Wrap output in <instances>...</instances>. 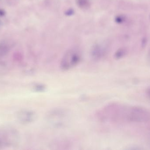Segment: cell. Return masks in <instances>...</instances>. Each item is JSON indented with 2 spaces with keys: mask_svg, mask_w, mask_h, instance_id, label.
<instances>
[{
  "mask_svg": "<svg viewBox=\"0 0 150 150\" xmlns=\"http://www.w3.org/2000/svg\"><path fill=\"white\" fill-rule=\"evenodd\" d=\"M127 119L133 122H147L150 120V112L143 107H133L127 110Z\"/></svg>",
  "mask_w": 150,
  "mask_h": 150,
  "instance_id": "1",
  "label": "cell"
},
{
  "mask_svg": "<svg viewBox=\"0 0 150 150\" xmlns=\"http://www.w3.org/2000/svg\"><path fill=\"white\" fill-rule=\"evenodd\" d=\"M81 58V54L78 50H70L65 54L61 60V69L65 71L72 69L78 64Z\"/></svg>",
  "mask_w": 150,
  "mask_h": 150,
  "instance_id": "2",
  "label": "cell"
},
{
  "mask_svg": "<svg viewBox=\"0 0 150 150\" xmlns=\"http://www.w3.org/2000/svg\"><path fill=\"white\" fill-rule=\"evenodd\" d=\"M17 119L22 124H27L33 121L35 119V114L31 111H23L17 113Z\"/></svg>",
  "mask_w": 150,
  "mask_h": 150,
  "instance_id": "3",
  "label": "cell"
},
{
  "mask_svg": "<svg viewBox=\"0 0 150 150\" xmlns=\"http://www.w3.org/2000/svg\"><path fill=\"white\" fill-rule=\"evenodd\" d=\"M78 4L80 8H86L89 7V2L88 0H78Z\"/></svg>",
  "mask_w": 150,
  "mask_h": 150,
  "instance_id": "4",
  "label": "cell"
},
{
  "mask_svg": "<svg viewBox=\"0 0 150 150\" xmlns=\"http://www.w3.org/2000/svg\"><path fill=\"white\" fill-rule=\"evenodd\" d=\"M125 53V51L124 49L121 48L118 50L115 54V57L117 58H120L124 56Z\"/></svg>",
  "mask_w": 150,
  "mask_h": 150,
  "instance_id": "5",
  "label": "cell"
},
{
  "mask_svg": "<svg viewBox=\"0 0 150 150\" xmlns=\"http://www.w3.org/2000/svg\"><path fill=\"white\" fill-rule=\"evenodd\" d=\"M125 20V18L124 17V16H116V18L115 19V21L118 24H122L123 23Z\"/></svg>",
  "mask_w": 150,
  "mask_h": 150,
  "instance_id": "6",
  "label": "cell"
},
{
  "mask_svg": "<svg viewBox=\"0 0 150 150\" xmlns=\"http://www.w3.org/2000/svg\"><path fill=\"white\" fill-rule=\"evenodd\" d=\"M74 11L73 9H69L65 12V15L67 16H71L74 14Z\"/></svg>",
  "mask_w": 150,
  "mask_h": 150,
  "instance_id": "7",
  "label": "cell"
},
{
  "mask_svg": "<svg viewBox=\"0 0 150 150\" xmlns=\"http://www.w3.org/2000/svg\"><path fill=\"white\" fill-rule=\"evenodd\" d=\"M146 93L148 97H149V98H150V88L147 89Z\"/></svg>",
  "mask_w": 150,
  "mask_h": 150,
  "instance_id": "8",
  "label": "cell"
},
{
  "mask_svg": "<svg viewBox=\"0 0 150 150\" xmlns=\"http://www.w3.org/2000/svg\"><path fill=\"white\" fill-rule=\"evenodd\" d=\"M2 142L1 140H0V149L2 147Z\"/></svg>",
  "mask_w": 150,
  "mask_h": 150,
  "instance_id": "9",
  "label": "cell"
}]
</instances>
